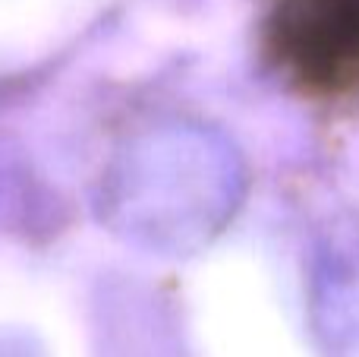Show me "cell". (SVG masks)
Returning <instances> with one entry per match:
<instances>
[{"instance_id":"6da1fadb","label":"cell","mask_w":359,"mask_h":357,"mask_svg":"<svg viewBox=\"0 0 359 357\" xmlns=\"http://www.w3.org/2000/svg\"><path fill=\"white\" fill-rule=\"evenodd\" d=\"M284 25L293 54L325 76L359 63V0H284Z\"/></svg>"}]
</instances>
